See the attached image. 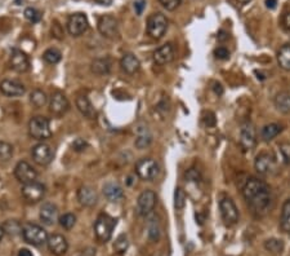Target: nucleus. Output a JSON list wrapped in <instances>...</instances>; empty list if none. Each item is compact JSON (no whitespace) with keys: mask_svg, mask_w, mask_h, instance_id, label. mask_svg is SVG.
Instances as JSON below:
<instances>
[{"mask_svg":"<svg viewBox=\"0 0 290 256\" xmlns=\"http://www.w3.org/2000/svg\"><path fill=\"white\" fill-rule=\"evenodd\" d=\"M103 194L109 201L116 202L123 198L124 192H123L120 184L116 183V181H109V183H106L103 185Z\"/></svg>","mask_w":290,"mask_h":256,"instance_id":"obj_24","label":"nucleus"},{"mask_svg":"<svg viewBox=\"0 0 290 256\" xmlns=\"http://www.w3.org/2000/svg\"><path fill=\"white\" fill-rule=\"evenodd\" d=\"M25 17L26 19H29L30 22L32 23H36L39 22L40 19H42V14H40V12L39 10H36L35 8H26L25 9Z\"/></svg>","mask_w":290,"mask_h":256,"instance_id":"obj_42","label":"nucleus"},{"mask_svg":"<svg viewBox=\"0 0 290 256\" xmlns=\"http://www.w3.org/2000/svg\"><path fill=\"white\" fill-rule=\"evenodd\" d=\"M77 199L83 206L92 207L98 201V195H97L96 190L90 188V186H81L79 192H77Z\"/></svg>","mask_w":290,"mask_h":256,"instance_id":"obj_22","label":"nucleus"},{"mask_svg":"<svg viewBox=\"0 0 290 256\" xmlns=\"http://www.w3.org/2000/svg\"><path fill=\"white\" fill-rule=\"evenodd\" d=\"M88 27H89V23H88V18L84 13H75V14L70 16L69 21H67V30L72 36L83 35L88 30Z\"/></svg>","mask_w":290,"mask_h":256,"instance_id":"obj_12","label":"nucleus"},{"mask_svg":"<svg viewBox=\"0 0 290 256\" xmlns=\"http://www.w3.org/2000/svg\"><path fill=\"white\" fill-rule=\"evenodd\" d=\"M218 39H219V40H226V39H228V34L224 31H220L219 35H218Z\"/></svg>","mask_w":290,"mask_h":256,"instance_id":"obj_54","label":"nucleus"},{"mask_svg":"<svg viewBox=\"0 0 290 256\" xmlns=\"http://www.w3.org/2000/svg\"><path fill=\"white\" fill-rule=\"evenodd\" d=\"M281 23H283V27H284L287 31H290V10L289 12L284 13L283 19H281Z\"/></svg>","mask_w":290,"mask_h":256,"instance_id":"obj_49","label":"nucleus"},{"mask_svg":"<svg viewBox=\"0 0 290 256\" xmlns=\"http://www.w3.org/2000/svg\"><path fill=\"white\" fill-rule=\"evenodd\" d=\"M242 195L249 208L257 216H265L274 207L272 193L267 184L257 177H249L242 186Z\"/></svg>","mask_w":290,"mask_h":256,"instance_id":"obj_1","label":"nucleus"},{"mask_svg":"<svg viewBox=\"0 0 290 256\" xmlns=\"http://www.w3.org/2000/svg\"><path fill=\"white\" fill-rule=\"evenodd\" d=\"M156 194L152 190L141 193L137 201V214L140 216H148L156 206Z\"/></svg>","mask_w":290,"mask_h":256,"instance_id":"obj_8","label":"nucleus"},{"mask_svg":"<svg viewBox=\"0 0 290 256\" xmlns=\"http://www.w3.org/2000/svg\"><path fill=\"white\" fill-rule=\"evenodd\" d=\"M120 66L123 69V71L129 75H133V74L137 73L141 67V62L137 57L132 53H127V55L123 56L120 61Z\"/></svg>","mask_w":290,"mask_h":256,"instance_id":"obj_23","label":"nucleus"},{"mask_svg":"<svg viewBox=\"0 0 290 256\" xmlns=\"http://www.w3.org/2000/svg\"><path fill=\"white\" fill-rule=\"evenodd\" d=\"M174 58V47L170 43L161 45L153 52V61L157 65H166L173 61Z\"/></svg>","mask_w":290,"mask_h":256,"instance_id":"obj_20","label":"nucleus"},{"mask_svg":"<svg viewBox=\"0 0 290 256\" xmlns=\"http://www.w3.org/2000/svg\"><path fill=\"white\" fill-rule=\"evenodd\" d=\"M204 122H205V126H207V127H214V126L217 125V119H216L214 113H212V112L205 113Z\"/></svg>","mask_w":290,"mask_h":256,"instance_id":"obj_47","label":"nucleus"},{"mask_svg":"<svg viewBox=\"0 0 290 256\" xmlns=\"http://www.w3.org/2000/svg\"><path fill=\"white\" fill-rule=\"evenodd\" d=\"M219 211L222 220L227 227H233L239 221V210L236 207L235 202L230 197H224L219 201Z\"/></svg>","mask_w":290,"mask_h":256,"instance_id":"obj_6","label":"nucleus"},{"mask_svg":"<svg viewBox=\"0 0 290 256\" xmlns=\"http://www.w3.org/2000/svg\"><path fill=\"white\" fill-rule=\"evenodd\" d=\"M281 132H283V126L279 125V123H270V125H266L265 127L262 128L261 137L263 138V141H271L276 136H279Z\"/></svg>","mask_w":290,"mask_h":256,"instance_id":"obj_26","label":"nucleus"},{"mask_svg":"<svg viewBox=\"0 0 290 256\" xmlns=\"http://www.w3.org/2000/svg\"><path fill=\"white\" fill-rule=\"evenodd\" d=\"M14 176L18 180L19 183H22L23 185L25 184H30L36 181V177H38V172L34 167L30 163L25 162V160H21L18 162L14 168Z\"/></svg>","mask_w":290,"mask_h":256,"instance_id":"obj_13","label":"nucleus"},{"mask_svg":"<svg viewBox=\"0 0 290 256\" xmlns=\"http://www.w3.org/2000/svg\"><path fill=\"white\" fill-rule=\"evenodd\" d=\"M69 109H70V103H69V100H67V97L65 96L64 93H52L51 100H49V110H51V113H53L55 116L61 117L66 114Z\"/></svg>","mask_w":290,"mask_h":256,"instance_id":"obj_16","label":"nucleus"},{"mask_svg":"<svg viewBox=\"0 0 290 256\" xmlns=\"http://www.w3.org/2000/svg\"><path fill=\"white\" fill-rule=\"evenodd\" d=\"M13 157V146L8 142L0 141V160L6 162Z\"/></svg>","mask_w":290,"mask_h":256,"instance_id":"obj_39","label":"nucleus"},{"mask_svg":"<svg viewBox=\"0 0 290 256\" xmlns=\"http://www.w3.org/2000/svg\"><path fill=\"white\" fill-rule=\"evenodd\" d=\"M128 185H132V183H133V176H129L128 177Z\"/></svg>","mask_w":290,"mask_h":256,"instance_id":"obj_57","label":"nucleus"},{"mask_svg":"<svg viewBox=\"0 0 290 256\" xmlns=\"http://www.w3.org/2000/svg\"><path fill=\"white\" fill-rule=\"evenodd\" d=\"M265 249L268 253L275 254V255H279L284 251V242L278 238H270L265 242Z\"/></svg>","mask_w":290,"mask_h":256,"instance_id":"obj_32","label":"nucleus"},{"mask_svg":"<svg viewBox=\"0 0 290 256\" xmlns=\"http://www.w3.org/2000/svg\"><path fill=\"white\" fill-rule=\"evenodd\" d=\"M22 195L29 203H38L44 198L45 186L38 181L25 184L22 186Z\"/></svg>","mask_w":290,"mask_h":256,"instance_id":"obj_14","label":"nucleus"},{"mask_svg":"<svg viewBox=\"0 0 290 256\" xmlns=\"http://www.w3.org/2000/svg\"><path fill=\"white\" fill-rule=\"evenodd\" d=\"M98 30L105 38L115 39L119 35V22L115 17L102 16L98 21Z\"/></svg>","mask_w":290,"mask_h":256,"instance_id":"obj_15","label":"nucleus"},{"mask_svg":"<svg viewBox=\"0 0 290 256\" xmlns=\"http://www.w3.org/2000/svg\"><path fill=\"white\" fill-rule=\"evenodd\" d=\"M275 106L279 112L285 113V114L290 113V93L287 91L278 93L275 97Z\"/></svg>","mask_w":290,"mask_h":256,"instance_id":"obj_27","label":"nucleus"},{"mask_svg":"<svg viewBox=\"0 0 290 256\" xmlns=\"http://www.w3.org/2000/svg\"><path fill=\"white\" fill-rule=\"evenodd\" d=\"M96 3L101 4V5H105V6H109L112 4V0H94Z\"/></svg>","mask_w":290,"mask_h":256,"instance_id":"obj_52","label":"nucleus"},{"mask_svg":"<svg viewBox=\"0 0 290 256\" xmlns=\"http://www.w3.org/2000/svg\"><path fill=\"white\" fill-rule=\"evenodd\" d=\"M214 56H216L218 60H228V57H230V52H228L227 48H224V47H218V48L214 51Z\"/></svg>","mask_w":290,"mask_h":256,"instance_id":"obj_46","label":"nucleus"},{"mask_svg":"<svg viewBox=\"0 0 290 256\" xmlns=\"http://www.w3.org/2000/svg\"><path fill=\"white\" fill-rule=\"evenodd\" d=\"M186 179L188 181H195V183H199L201 180V175L198 170H195V168H190V170L186 172Z\"/></svg>","mask_w":290,"mask_h":256,"instance_id":"obj_44","label":"nucleus"},{"mask_svg":"<svg viewBox=\"0 0 290 256\" xmlns=\"http://www.w3.org/2000/svg\"><path fill=\"white\" fill-rule=\"evenodd\" d=\"M254 167L257 172L259 175H263V176H268L271 175L272 172L276 168V160H275V157L271 153H261L259 155H257L254 162Z\"/></svg>","mask_w":290,"mask_h":256,"instance_id":"obj_11","label":"nucleus"},{"mask_svg":"<svg viewBox=\"0 0 290 256\" xmlns=\"http://www.w3.org/2000/svg\"><path fill=\"white\" fill-rule=\"evenodd\" d=\"M60 224L61 227L64 228V229H66V231H70V229H72L73 225L76 224V216L73 214H65L62 215L60 218Z\"/></svg>","mask_w":290,"mask_h":256,"instance_id":"obj_38","label":"nucleus"},{"mask_svg":"<svg viewBox=\"0 0 290 256\" xmlns=\"http://www.w3.org/2000/svg\"><path fill=\"white\" fill-rule=\"evenodd\" d=\"M213 91L216 95H218V96H222V95H223V87H222V84L220 83H214Z\"/></svg>","mask_w":290,"mask_h":256,"instance_id":"obj_50","label":"nucleus"},{"mask_svg":"<svg viewBox=\"0 0 290 256\" xmlns=\"http://www.w3.org/2000/svg\"><path fill=\"white\" fill-rule=\"evenodd\" d=\"M0 92L3 93L4 96L19 97L25 95L26 88L25 86H23L22 83H19V82L5 79L0 83Z\"/></svg>","mask_w":290,"mask_h":256,"instance_id":"obj_17","label":"nucleus"},{"mask_svg":"<svg viewBox=\"0 0 290 256\" xmlns=\"http://www.w3.org/2000/svg\"><path fill=\"white\" fill-rule=\"evenodd\" d=\"M237 3H240V4H248L250 0H236Z\"/></svg>","mask_w":290,"mask_h":256,"instance_id":"obj_56","label":"nucleus"},{"mask_svg":"<svg viewBox=\"0 0 290 256\" xmlns=\"http://www.w3.org/2000/svg\"><path fill=\"white\" fill-rule=\"evenodd\" d=\"M22 237L25 242L32 246H43L48 242V233L44 228L36 224H25L22 228Z\"/></svg>","mask_w":290,"mask_h":256,"instance_id":"obj_2","label":"nucleus"},{"mask_svg":"<svg viewBox=\"0 0 290 256\" xmlns=\"http://www.w3.org/2000/svg\"><path fill=\"white\" fill-rule=\"evenodd\" d=\"M4 229H3V227H1V225H0V240H1V238H3V236H4Z\"/></svg>","mask_w":290,"mask_h":256,"instance_id":"obj_55","label":"nucleus"},{"mask_svg":"<svg viewBox=\"0 0 290 256\" xmlns=\"http://www.w3.org/2000/svg\"><path fill=\"white\" fill-rule=\"evenodd\" d=\"M43 58H44L45 62H48L51 65H56L61 61L62 53L57 48H49L43 53Z\"/></svg>","mask_w":290,"mask_h":256,"instance_id":"obj_35","label":"nucleus"},{"mask_svg":"<svg viewBox=\"0 0 290 256\" xmlns=\"http://www.w3.org/2000/svg\"><path fill=\"white\" fill-rule=\"evenodd\" d=\"M40 220L44 223L45 225H53L57 223L58 219V208L57 206L47 202L40 208Z\"/></svg>","mask_w":290,"mask_h":256,"instance_id":"obj_21","label":"nucleus"},{"mask_svg":"<svg viewBox=\"0 0 290 256\" xmlns=\"http://www.w3.org/2000/svg\"><path fill=\"white\" fill-rule=\"evenodd\" d=\"M29 132L32 138L39 141H45L51 137V125L44 117H34L29 123Z\"/></svg>","mask_w":290,"mask_h":256,"instance_id":"obj_5","label":"nucleus"},{"mask_svg":"<svg viewBox=\"0 0 290 256\" xmlns=\"http://www.w3.org/2000/svg\"><path fill=\"white\" fill-rule=\"evenodd\" d=\"M115 225L116 220L114 218H111L110 215H99L96 220V224H94V233H96V237L98 238L99 242L105 244V242L111 240L112 231H114Z\"/></svg>","mask_w":290,"mask_h":256,"instance_id":"obj_3","label":"nucleus"},{"mask_svg":"<svg viewBox=\"0 0 290 256\" xmlns=\"http://www.w3.org/2000/svg\"><path fill=\"white\" fill-rule=\"evenodd\" d=\"M136 172L142 180L152 181L159 175V164L151 158H142L136 163Z\"/></svg>","mask_w":290,"mask_h":256,"instance_id":"obj_7","label":"nucleus"},{"mask_svg":"<svg viewBox=\"0 0 290 256\" xmlns=\"http://www.w3.org/2000/svg\"><path fill=\"white\" fill-rule=\"evenodd\" d=\"M18 256H32V254L30 253L29 250H26V249H22V250H19Z\"/></svg>","mask_w":290,"mask_h":256,"instance_id":"obj_53","label":"nucleus"},{"mask_svg":"<svg viewBox=\"0 0 290 256\" xmlns=\"http://www.w3.org/2000/svg\"><path fill=\"white\" fill-rule=\"evenodd\" d=\"M88 147V142H86L84 138H76V140L72 142V149L75 151H84Z\"/></svg>","mask_w":290,"mask_h":256,"instance_id":"obj_45","label":"nucleus"},{"mask_svg":"<svg viewBox=\"0 0 290 256\" xmlns=\"http://www.w3.org/2000/svg\"><path fill=\"white\" fill-rule=\"evenodd\" d=\"M278 5V0H266V6L268 9H275Z\"/></svg>","mask_w":290,"mask_h":256,"instance_id":"obj_51","label":"nucleus"},{"mask_svg":"<svg viewBox=\"0 0 290 256\" xmlns=\"http://www.w3.org/2000/svg\"><path fill=\"white\" fill-rule=\"evenodd\" d=\"M186 199H187V195H186V192L182 188H177L174 192V207L181 211L183 210L186 206Z\"/></svg>","mask_w":290,"mask_h":256,"instance_id":"obj_36","label":"nucleus"},{"mask_svg":"<svg viewBox=\"0 0 290 256\" xmlns=\"http://www.w3.org/2000/svg\"><path fill=\"white\" fill-rule=\"evenodd\" d=\"M32 159L39 166H48L51 163L53 158H55V151L45 142H40V144L35 145L31 150Z\"/></svg>","mask_w":290,"mask_h":256,"instance_id":"obj_10","label":"nucleus"},{"mask_svg":"<svg viewBox=\"0 0 290 256\" xmlns=\"http://www.w3.org/2000/svg\"><path fill=\"white\" fill-rule=\"evenodd\" d=\"M279 157L281 158L283 163L290 164V144L284 142L279 146Z\"/></svg>","mask_w":290,"mask_h":256,"instance_id":"obj_41","label":"nucleus"},{"mask_svg":"<svg viewBox=\"0 0 290 256\" xmlns=\"http://www.w3.org/2000/svg\"><path fill=\"white\" fill-rule=\"evenodd\" d=\"M159 3L165 8L166 10H175L181 5L182 0H159Z\"/></svg>","mask_w":290,"mask_h":256,"instance_id":"obj_43","label":"nucleus"},{"mask_svg":"<svg viewBox=\"0 0 290 256\" xmlns=\"http://www.w3.org/2000/svg\"><path fill=\"white\" fill-rule=\"evenodd\" d=\"M278 62L281 69L290 70V44L283 45L278 52Z\"/></svg>","mask_w":290,"mask_h":256,"instance_id":"obj_30","label":"nucleus"},{"mask_svg":"<svg viewBox=\"0 0 290 256\" xmlns=\"http://www.w3.org/2000/svg\"><path fill=\"white\" fill-rule=\"evenodd\" d=\"M30 101L35 108H43L48 103V97L42 90H35L32 91L31 95H30Z\"/></svg>","mask_w":290,"mask_h":256,"instance_id":"obj_34","label":"nucleus"},{"mask_svg":"<svg viewBox=\"0 0 290 256\" xmlns=\"http://www.w3.org/2000/svg\"><path fill=\"white\" fill-rule=\"evenodd\" d=\"M76 108L86 118H93V117L96 116V110H94L92 103H90L89 99L85 95L76 97Z\"/></svg>","mask_w":290,"mask_h":256,"instance_id":"obj_25","label":"nucleus"},{"mask_svg":"<svg viewBox=\"0 0 290 256\" xmlns=\"http://www.w3.org/2000/svg\"><path fill=\"white\" fill-rule=\"evenodd\" d=\"M1 227L4 229V233L8 234V236H12V237L22 234L23 225H21V223L17 220H6Z\"/></svg>","mask_w":290,"mask_h":256,"instance_id":"obj_31","label":"nucleus"},{"mask_svg":"<svg viewBox=\"0 0 290 256\" xmlns=\"http://www.w3.org/2000/svg\"><path fill=\"white\" fill-rule=\"evenodd\" d=\"M151 141H152V136H151L147 128H144L142 131H138V136L136 138V146L138 149H145V147L150 146Z\"/></svg>","mask_w":290,"mask_h":256,"instance_id":"obj_33","label":"nucleus"},{"mask_svg":"<svg viewBox=\"0 0 290 256\" xmlns=\"http://www.w3.org/2000/svg\"><path fill=\"white\" fill-rule=\"evenodd\" d=\"M168 29V19L163 13H152L147 19V34L152 39H161Z\"/></svg>","mask_w":290,"mask_h":256,"instance_id":"obj_4","label":"nucleus"},{"mask_svg":"<svg viewBox=\"0 0 290 256\" xmlns=\"http://www.w3.org/2000/svg\"><path fill=\"white\" fill-rule=\"evenodd\" d=\"M47 245H48L49 251L57 256L65 255L67 253V249H69V242L61 234H52V236H49Z\"/></svg>","mask_w":290,"mask_h":256,"instance_id":"obj_18","label":"nucleus"},{"mask_svg":"<svg viewBox=\"0 0 290 256\" xmlns=\"http://www.w3.org/2000/svg\"><path fill=\"white\" fill-rule=\"evenodd\" d=\"M146 8V0H138L134 3V9H136V13L138 16H141L144 13V9Z\"/></svg>","mask_w":290,"mask_h":256,"instance_id":"obj_48","label":"nucleus"},{"mask_svg":"<svg viewBox=\"0 0 290 256\" xmlns=\"http://www.w3.org/2000/svg\"><path fill=\"white\" fill-rule=\"evenodd\" d=\"M110 69H111V62L109 58H97L92 62V71L97 75L109 74Z\"/></svg>","mask_w":290,"mask_h":256,"instance_id":"obj_28","label":"nucleus"},{"mask_svg":"<svg viewBox=\"0 0 290 256\" xmlns=\"http://www.w3.org/2000/svg\"><path fill=\"white\" fill-rule=\"evenodd\" d=\"M257 144V131L252 122H245L240 131V145L242 150L250 151L254 149Z\"/></svg>","mask_w":290,"mask_h":256,"instance_id":"obj_9","label":"nucleus"},{"mask_svg":"<svg viewBox=\"0 0 290 256\" xmlns=\"http://www.w3.org/2000/svg\"><path fill=\"white\" fill-rule=\"evenodd\" d=\"M148 237L151 241H157L160 237V227L156 218H152L148 224Z\"/></svg>","mask_w":290,"mask_h":256,"instance_id":"obj_40","label":"nucleus"},{"mask_svg":"<svg viewBox=\"0 0 290 256\" xmlns=\"http://www.w3.org/2000/svg\"><path fill=\"white\" fill-rule=\"evenodd\" d=\"M10 67L13 70H16L17 73H26V71L30 70V60L29 57L26 56V53H23L22 51L19 49H14L12 52V56H10Z\"/></svg>","mask_w":290,"mask_h":256,"instance_id":"obj_19","label":"nucleus"},{"mask_svg":"<svg viewBox=\"0 0 290 256\" xmlns=\"http://www.w3.org/2000/svg\"><path fill=\"white\" fill-rule=\"evenodd\" d=\"M280 227L285 233L290 234V199H287V201L284 202V205H283Z\"/></svg>","mask_w":290,"mask_h":256,"instance_id":"obj_29","label":"nucleus"},{"mask_svg":"<svg viewBox=\"0 0 290 256\" xmlns=\"http://www.w3.org/2000/svg\"><path fill=\"white\" fill-rule=\"evenodd\" d=\"M128 247H129V242H128V238L125 234H121L116 238L115 244H114V250L119 255H123V254L127 253Z\"/></svg>","mask_w":290,"mask_h":256,"instance_id":"obj_37","label":"nucleus"}]
</instances>
